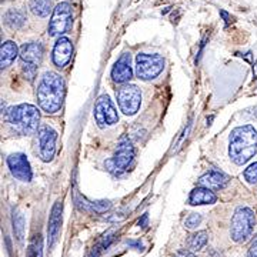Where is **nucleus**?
<instances>
[{
    "mask_svg": "<svg viewBox=\"0 0 257 257\" xmlns=\"http://www.w3.org/2000/svg\"><path fill=\"white\" fill-rule=\"evenodd\" d=\"M257 153V130L244 124L231 130L229 139V156L233 163L243 166Z\"/></svg>",
    "mask_w": 257,
    "mask_h": 257,
    "instance_id": "obj_1",
    "label": "nucleus"
},
{
    "mask_svg": "<svg viewBox=\"0 0 257 257\" xmlns=\"http://www.w3.org/2000/svg\"><path fill=\"white\" fill-rule=\"evenodd\" d=\"M37 103L49 114L60 110L64 99V80L55 72H47L37 84Z\"/></svg>",
    "mask_w": 257,
    "mask_h": 257,
    "instance_id": "obj_2",
    "label": "nucleus"
},
{
    "mask_svg": "<svg viewBox=\"0 0 257 257\" xmlns=\"http://www.w3.org/2000/svg\"><path fill=\"white\" fill-rule=\"evenodd\" d=\"M6 119L13 132L20 136H30L39 130L40 113L33 104H19L9 109Z\"/></svg>",
    "mask_w": 257,
    "mask_h": 257,
    "instance_id": "obj_3",
    "label": "nucleus"
},
{
    "mask_svg": "<svg viewBox=\"0 0 257 257\" xmlns=\"http://www.w3.org/2000/svg\"><path fill=\"white\" fill-rule=\"evenodd\" d=\"M256 217L251 209L248 207H237L233 219H231V227H230V236L236 243H244L247 241L254 230Z\"/></svg>",
    "mask_w": 257,
    "mask_h": 257,
    "instance_id": "obj_4",
    "label": "nucleus"
},
{
    "mask_svg": "<svg viewBox=\"0 0 257 257\" xmlns=\"http://www.w3.org/2000/svg\"><path fill=\"white\" fill-rule=\"evenodd\" d=\"M133 160H135V147L132 145V142L128 140V138H123L117 145L114 156L109 159L104 165L111 173L121 175L126 170H128Z\"/></svg>",
    "mask_w": 257,
    "mask_h": 257,
    "instance_id": "obj_5",
    "label": "nucleus"
},
{
    "mask_svg": "<svg viewBox=\"0 0 257 257\" xmlns=\"http://www.w3.org/2000/svg\"><path fill=\"white\" fill-rule=\"evenodd\" d=\"M165 69V59L160 55L139 53L136 56V76L140 80H153Z\"/></svg>",
    "mask_w": 257,
    "mask_h": 257,
    "instance_id": "obj_6",
    "label": "nucleus"
},
{
    "mask_svg": "<svg viewBox=\"0 0 257 257\" xmlns=\"http://www.w3.org/2000/svg\"><path fill=\"white\" fill-rule=\"evenodd\" d=\"M19 55H20L25 76L29 80H33L37 67L42 63V59H43V46L39 42L26 43L25 46H22Z\"/></svg>",
    "mask_w": 257,
    "mask_h": 257,
    "instance_id": "obj_7",
    "label": "nucleus"
},
{
    "mask_svg": "<svg viewBox=\"0 0 257 257\" xmlns=\"http://www.w3.org/2000/svg\"><path fill=\"white\" fill-rule=\"evenodd\" d=\"M120 110L126 116L136 114L142 104V92L135 84H124L116 92Z\"/></svg>",
    "mask_w": 257,
    "mask_h": 257,
    "instance_id": "obj_8",
    "label": "nucleus"
},
{
    "mask_svg": "<svg viewBox=\"0 0 257 257\" xmlns=\"http://www.w3.org/2000/svg\"><path fill=\"white\" fill-rule=\"evenodd\" d=\"M72 20H73V13L72 8L69 3L62 2L56 6L50 18L49 23V35L50 36H60L66 33L70 26H72Z\"/></svg>",
    "mask_w": 257,
    "mask_h": 257,
    "instance_id": "obj_9",
    "label": "nucleus"
},
{
    "mask_svg": "<svg viewBox=\"0 0 257 257\" xmlns=\"http://www.w3.org/2000/svg\"><path fill=\"white\" fill-rule=\"evenodd\" d=\"M94 119L100 128L114 126L119 121L117 110L107 94H101L94 104Z\"/></svg>",
    "mask_w": 257,
    "mask_h": 257,
    "instance_id": "obj_10",
    "label": "nucleus"
},
{
    "mask_svg": "<svg viewBox=\"0 0 257 257\" xmlns=\"http://www.w3.org/2000/svg\"><path fill=\"white\" fill-rule=\"evenodd\" d=\"M56 140L57 133L47 124L40 126L37 130V143H39V155L43 162H52L56 153Z\"/></svg>",
    "mask_w": 257,
    "mask_h": 257,
    "instance_id": "obj_11",
    "label": "nucleus"
},
{
    "mask_svg": "<svg viewBox=\"0 0 257 257\" xmlns=\"http://www.w3.org/2000/svg\"><path fill=\"white\" fill-rule=\"evenodd\" d=\"M8 166L10 169V173L15 176L20 182L28 183L32 180V169L29 165V160L26 155L23 153H13L8 157Z\"/></svg>",
    "mask_w": 257,
    "mask_h": 257,
    "instance_id": "obj_12",
    "label": "nucleus"
},
{
    "mask_svg": "<svg viewBox=\"0 0 257 257\" xmlns=\"http://www.w3.org/2000/svg\"><path fill=\"white\" fill-rule=\"evenodd\" d=\"M132 56L130 53H123L120 59L114 63L111 69V79L114 83L124 84L133 77V69H132Z\"/></svg>",
    "mask_w": 257,
    "mask_h": 257,
    "instance_id": "obj_13",
    "label": "nucleus"
},
{
    "mask_svg": "<svg viewBox=\"0 0 257 257\" xmlns=\"http://www.w3.org/2000/svg\"><path fill=\"white\" fill-rule=\"evenodd\" d=\"M62 211H63V203L57 200L52 209L50 219H49V227H47V237H49V247L52 248L57 241L60 226H62Z\"/></svg>",
    "mask_w": 257,
    "mask_h": 257,
    "instance_id": "obj_14",
    "label": "nucleus"
},
{
    "mask_svg": "<svg viewBox=\"0 0 257 257\" xmlns=\"http://www.w3.org/2000/svg\"><path fill=\"white\" fill-rule=\"evenodd\" d=\"M73 55V45L67 37H60L53 49V63L57 67H64Z\"/></svg>",
    "mask_w": 257,
    "mask_h": 257,
    "instance_id": "obj_15",
    "label": "nucleus"
},
{
    "mask_svg": "<svg viewBox=\"0 0 257 257\" xmlns=\"http://www.w3.org/2000/svg\"><path fill=\"white\" fill-rule=\"evenodd\" d=\"M229 176L219 170H210L199 179V184L210 190H221L229 184Z\"/></svg>",
    "mask_w": 257,
    "mask_h": 257,
    "instance_id": "obj_16",
    "label": "nucleus"
},
{
    "mask_svg": "<svg viewBox=\"0 0 257 257\" xmlns=\"http://www.w3.org/2000/svg\"><path fill=\"white\" fill-rule=\"evenodd\" d=\"M74 203L77 206V209L82 211H89V213H103L107 211L111 207L110 202L100 200V202H89L87 199H84L79 193L74 194Z\"/></svg>",
    "mask_w": 257,
    "mask_h": 257,
    "instance_id": "obj_17",
    "label": "nucleus"
},
{
    "mask_svg": "<svg viewBox=\"0 0 257 257\" xmlns=\"http://www.w3.org/2000/svg\"><path fill=\"white\" fill-rule=\"evenodd\" d=\"M216 202H217V196L211 192L210 189L203 187V186L196 187V189L190 193V197H189V203H190L192 206L213 204V203H216Z\"/></svg>",
    "mask_w": 257,
    "mask_h": 257,
    "instance_id": "obj_18",
    "label": "nucleus"
},
{
    "mask_svg": "<svg viewBox=\"0 0 257 257\" xmlns=\"http://www.w3.org/2000/svg\"><path fill=\"white\" fill-rule=\"evenodd\" d=\"M19 50L16 43L13 42H5L2 43V49H0V66H2V70L3 69H8L10 64L15 62V59L18 57Z\"/></svg>",
    "mask_w": 257,
    "mask_h": 257,
    "instance_id": "obj_19",
    "label": "nucleus"
},
{
    "mask_svg": "<svg viewBox=\"0 0 257 257\" xmlns=\"http://www.w3.org/2000/svg\"><path fill=\"white\" fill-rule=\"evenodd\" d=\"M29 8L32 13L39 18H46L52 12V2L50 0H30Z\"/></svg>",
    "mask_w": 257,
    "mask_h": 257,
    "instance_id": "obj_20",
    "label": "nucleus"
},
{
    "mask_svg": "<svg viewBox=\"0 0 257 257\" xmlns=\"http://www.w3.org/2000/svg\"><path fill=\"white\" fill-rule=\"evenodd\" d=\"M25 20H26V18L20 10H10L5 15V22L12 29H19L20 26H23Z\"/></svg>",
    "mask_w": 257,
    "mask_h": 257,
    "instance_id": "obj_21",
    "label": "nucleus"
},
{
    "mask_svg": "<svg viewBox=\"0 0 257 257\" xmlns=\"http://www.w3.org/2000/svg\"><path fill=\"white\" fill-rule=\"evenodd\" d=\"M207 240H209V236L206 231H197L187 240V246L190 250H200L207 244Z\"/></svg>",
    "mask_w": 257,
    "mask_h": 257,
    "instance_id": "obj_22",
    "label": "nucleus"
},
{
    "mask_svg": "<svg viewBox=\"0 0 257 257\" xmlns=\"http://www.w3.org/2000/svg\"><path fill=\"white\" fill-rule=\"evenodd\" d=\"M13 231L16 239L22 243L25 237V217L18 210H13Z\"/></svg>",
    "mask_w": 257,
    "mask_h": 257,
    "instance_id": "obj_23",
    "label": "nucleus"
},
{
    "mask_svg": "<svg viewBox=\"0 0 257 257\" xmlns=\"http://www.w3.org/2000/svg\"><path fill=\"white\" fill-rule=\"evenodd\" d=\"M113 236H114L113 233L107 234V236H104V237L101 239L100 243H99V244H97L96 247H93L92 253H90V256H89V257H99V256H100L101 251H103V250H106V248L110 246V243L113 241V239H114Z\"/></svg>",
    "mask_w": 257,
    "mask_h": 257,
    "instance_id": "obj_24",
    "label": "nucleus"
},
{
    "mask_svg": "<svg viewBox=\"0 0 257 257\" xmlns=\"http://www.w3.org/2000/svg\"><path fill=\"white\" fill-rule=\"evenodd\" d=\"M243 176H244V179H246L247 183H257V163H251V165L248 166L247 169L244 170Z\"/></svg>",
    "mask_w": 257,
    "mask_h": 257,
    "instance_id": "obj_25",
    "label": "nucleus"
},
{
    "mask_svg": "<svg viewBox=\"0 0 257 257\" xmlns=\"http://www.w3.org/2000/svg\"><path fill=\"white\" fill-rule=\"evenodd\" d=\"M29 257H43L40 236H37V239L33 241V244H30V247H29Z\"/></svg>",
    "mask_w": 257,
    "mask_h": 257,
    "instance_id": "obj_26",
    "label": "nucleus"
},
{
    "mask_svg": "<svg viewBox=\"0 0 257 257\" xmlns=\"http://www.w3.org/2000/svg\"><path fill=\"white\" fill-rule=\"evenodd\" d=\"M200 221H202V216L199 214V213H193L190 214L186 221H184V226L187 227V229H196L199 224H200Z\"/></svg>",
    "mask_w": 257,
    "mask_h": 257,
    "instance_id": "obj_27",
    "label": "nucleus"
},
{
    "mask_svg": "<svg viewBox=\"0 0 257 257\" xmlns=\"http://www.w3.org/2000/svg\"><path fill=\"white\" fill-rule=\"evenodd\" d=\"M246 117H248V119H257V106H254V107H250V109H247V110H244V113H243Z\"/></svg>",
    "mask_w": 257,
    "mask_h": 257,
    "instance_id": "obj_28",
    "label": "nucleus"
},
{
    "mask_svg": "<svg viewBox=\"0 0 257 257\" xmlns=\"http://www.w3.org/2000/svg\"><path fill=\"white\" fill-rule=\"evenodd\" d=\"M247 257H257V240L251 243V246L248 248Z\"/></svg>",
    "mask_w": 257,
    "mask_h": 257,
    "instance_id": "obj_29",
    "label": "nucleus"
},
{
    "mask_svg": "<svg viewBox=\"0 0 257 257\" xmlns=\"http://www.w3.org/2000/svg\"><path fill=\"white\" fill-rule=\"evenodd\" d=\"M177 257H196L194 254H192L190 251H186V250H180Z\"/></svg>",
    "mask_w": 257,
    "mask_h": 257,
    "instance_id": "obj_30",
    "label": "nucleus"
},
{
    "mask_svg": "<svg viewBox=\"0 0 257 257\" xmlns=\"http://www.w3.org/2000/svg\"><path fill=\"white\" fill-rule=\"evenodd\" d=\"M220 15H221V16H223V18H224V20H226V23H229L230 20H231V18H230L229 15H227V13H226V12H224V10H221V12H220Z\"/></svg>",
    "mask_w": 257,
    "mask_h": 257,
    "instance_id": "obj_31",
    "label": "nucleus"
},
{
    "mask_svg": "<svg viewBox=\"0 0 257 257\" xmlns=\"http://www.w3.org/2000/svg\"><path fill=\"white\" fill-rule=\"evenodd\" d=\"M146 221H147V214L143 216V219L139 221V226H142V227H146Z\"/></svg>",
    "mask_w": 257,
    "mask_h": 257,
    "instance_id": "obj_32",
    "label": "nucleus"
},
{
    "mask_svg": "<svg viewBox=\"0 0 257 257\" xmlns=\"http://www.w3.org/2000/svg\"><path fill=\"white\" fill-rule=\"evenodd\" d=\"M127 244H128V246H136L139 250H143V246H142L140 243H133V241H127Z\"/></svg>",
    "mask_w": 257,
    "mask_h": 257,
    "instance_id": "obj_33",
    "label": "nucleus"
}]
</instances>
